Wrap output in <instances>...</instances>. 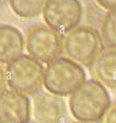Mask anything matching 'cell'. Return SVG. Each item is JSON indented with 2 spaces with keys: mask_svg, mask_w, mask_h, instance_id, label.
I'll return each instance as SVG.
<instances>
[{
  "mask_svg": "<svg viewBox=\"0 0 116 123\" xmlns=\"http://www.w3.org/2000/svg\"><path fill=\"white\" fill-rule=\"evenodd\" d=\"M60 96L41 91L33 97V117L35 123H61L66 112Z\"/></svg>",
  "mask_w": 116,
  "mask_h": 123,
  "instance_id": "obj_7",
  "label": "cell"
},
{
  "mask_svg": "<svg viewBox=\"0 0 116 123\" xmlns=\"http://www.w3.org/2000/svg\"><path fill=\"white\" fill-rule=\"evenodd\" d=\"M7 0H0V4H1L4 2H5Z\"/></svg>",
  "mask_w": 116,
  "mask_h": 123,
  "instance_id": "obj_17",
  "label": "cell"
},
{
  "mask_svg": "<svg viewBox=\"0 0 116 123\" xmlns=\"http://www.w3.org/2000/svg\"><path fill=\"white\" fill-rule=\"evenodd\" d=\"M109 94L104 86L95 79L85 81L71 95L69 107L79 121L97 123L110 107Z\"/></svg>",
  "mask_w": 116,
  "mask_h": 123,
  "instance_id": "obj_1",
  "label": "cell"
},
{
  "mask_svg": "<svg viewBox=\"0 0 116 123\" xmlns=\"http://www.w3.org/2000/svg\"><path fill=\"white\" fill-rule=\"evenodd\" d=\"M85 78L84 70L79 63L67 57H59L48 63L43 84L50 93L65 97L70 95Z\"/></svg>",
  "mask_w": 116,
  "mask_h": 123,
  "instance_id": "obj_3",
  "label": "cell"
},
{
  "mask_svg": "<svg viewBox=\"0 0 116 123\" xmlns=\"http://www.w3.org/2000/svg\"><path fill=\"white\" fill-rule=\"evenodd\" d=\"M90 67L94 79L109 88H116V49H103Z\"/></svg>",
  "mask_w": 116,
  "mask_h": 123,
  "instance_id": "obj_9",
  "label": "cell"
},
{
  "mask_svg": "<svg viewBox=\"0 0 116 123\" xmlns=\"http://www.w3.org/2000/svg\"><path fill=\"white\" fill-rule=\"evenodd\" d=\"M48 0H10L13 11L18 16L30 18L39 15Z\"/></svg>",
  "mask_w": 116,
  "mask_h": 123,
  "instance_id": "obj_12",
  "label": "cell"
},
{
  "mask_svg": "<svg viewBox=\"0 0 116 123\" xmlns=\"http://www.w3.org/2000/svg\"></svg>",
  "mask_w": 116,
  "mask_h": 123,
  "instance_id": "obj_18",
  "label": "cell"
},
{
  "mask_svg": "<svg viewBox=\"0 0 116 123\" xmlns=\"http://www.w3.org/2000/svg\"><path fill=\"white\" fill-rule=\"evenodd\" d=\"M30 109V101L25 95L12 89L0 94V123H27Z\"/></svg>",
  "mask_w": 116,
  "mask_h": 123,
  "instance_id": "obj_8",
  "label": "cell"
},
{
  "mask_svg": "<svg viewBox=\"0 0 116 123\" xmlns=\"http://www.w3.org/2000/svg\"><path fill=\"white\" fill-rule=\"evenodd\" d=\"M44 72L40 62L30 55H20L8 63L7 83L16 92L25 96L35 95L43 83Z\"/></svg>",
  "mask_w": 116,
  "mask_h": 123,
  "instance_id": "obj_4",
  "label": "cell"
},
{
  "mask_svg": "<svg viewBox=\"0 0 116 123\" xmlns=\"http://www.w3.org/2000/svg\"><path fill=\"white\" fill-rule=\"evenodd\" d=\"M24 44L19 30L10 25H0V63H9L20 56Z\"/></svg>",
  "mask_w": 116,
  "mask_h": 123,
  "instance_id": "obj_10",
  "label": "cell"
},
{
  "mask_svg": "<svg viewBox=\"0 0 116 123\" xmlns=\"http://www.w3.org/2000/svg\"><path fill=\"white\" fill-rule=\"evenodd\" d=\"M100 123H116V104L109 107L101 119Z\"/></svg>",
  "mask_w": 116,
  "mask_h": 123,
  "instance_id": "obj_13",
  "label": "cell"
},
{
  "mask_svg": "<svg viewBox=\"0 0 116 123\" xmlns=\"http://www.w3.org/2000/svg\"><path fill=\"white\" fill-rule=\"evenodd\" d=\"M99 32L86 25H78L63 36V53L79 64L90 66L103 50Z\"/></svg>",
  "mask_w": 116,
  "mask_h": 123,
  "instance_id": "obj_2",
  "label": "cell"
},
{
  "mask_svg": "<svg viewBox=\"0 0 116 123\" xmlns=\"http://www.w3.org/2000/svg\"><path fill=\"white\" fill-rule=\"evenodd\" d=\"M7 83L6 70L4 67L0 64V94L6 89Z\"/></svg>",
  "mask_w": 116,
  "mask_h": 123,
  "instance_id": "obj_15",
  "label": "cell"
},
{
  "mask_svg": "<svg viewBox=\"0 0 116 123\" xmlns=\"http://www.w3.org/2000/svg\"><path fill=\"white\" fill-rule=\"evenodd\" d=\"M102 8L110 11L116 9V0H94Z\"/></svg>",
  "mask_w": 116,
  "mask_h": 123,
  "instance_id": "obj_14",
  "label": "cell"
},
{
  "mask_svg": "<svg viewBox=\"0 0 116 123\" xmlns=\"http://www.w3.org/2000/svg\"><path fill=\"white\" fill-rule=\"evenodd\" d=\"M68 123H92L89 122H82V121H72L71 122H69Z\"/></svg>",
  "mask_w": 116,
  "mask_h": 123,
  "instance_id": "obj_16",
  "label": "cell"
},
{
  "mask_svg": "<svg viewBox=\"0 0 116 123\" xmlns=\"http://www.w3.org/2000/svg\"><path fill=\"white\" fill-rule=\"evenodd\" d=\"M82 14L83 8L79 0H48L43 10L48 26L60 35L78 26Z\"/></svg>",
  "mask_w": 116,
  "mask_h": 123,
  "instance_id": "obj_6",
  "label": "cell"
},
{
  "mask_svg": "<svg viewBox=\"0 0 116 123\" xmlns=\"http://www.w3.org/2000/svg\"><path fill=\"white\" fill-rule=\"evenodd\" d=\"M99 33L106 49H116V9L108 11L102 17Z\"/></svg>",
  "mask_w": 116,
  "mask_h": 123,
  "instance_id": "obj_11",
  "label": "cell"
},
{
  "mask_svg": "<svg viewBox=\"0 0 116 123\" xmlns=\"http://www.w3.org/2000/svg\"><path fill=\"white\" fill-rule=\"evenodd\" d=\"M25 43L28 54L40 62L48 63L63 52V37L42 24L28 29Z\"/></svg>",
  "mask_w": 116,
  "mask_h": 123,
  "instance_id": "obj_5",
  "label": "cell"
}]
</instances>
